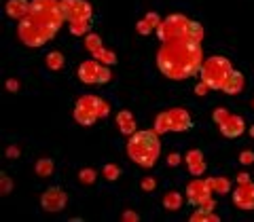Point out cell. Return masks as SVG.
Instances as JSON below:
<instances>
[{
    "mask_svg": "<svg viewBox=\"0 0 254 222\" xmlns=\"http://www.w3.org/2000/svg\"><path fill=\"white\" fill-rule=\"evenodd\" d=\"M66 21L62 0H32L30 11L17 23V36L26 47H43L60 32Z\"/></svg>",
    "mask_w": 254,
    "mask_h": 222,
    "instance_id": "1",
    "label": "cell"
},
{
    "mask_svg": "<svg viewBox=\"0 0 254 222\" xmlns=\"http://www.w3.org/2000/svg\"><path fill=\"white\" fill-rule=\"evenodd\" d=\"M203 59L201 43H195L187 36L163 43L157 51V68L170 81H187L199 74Z\"/></svg>",
    "mask_w": 254,
    "mask_h": 222,
    "instance_id": "2",
    "label": "cell"
},
{
    "mask_svg": "<svg viewBox=\"0 0 254 222\" xmlns=\"http://www.w3.org/2000/svg\"><path fill=\"white\" fill-rule=\"evenodd\" d=\"M161 155V140L155 129H138L127 140V157L136 165L150 169Z\"/></svg>",
    "mask_w": 254,
    "mask_h": 222,
    "instance_id": "3",
    "label": "cell"
},
{
    "mask_svg": "<svg viewBox=\"0 0 254 222\" xmlns=\"http://www.w3.org/2000/svg\"><path fill=\"white\" fill-rule=\"evenodd\" d=\"M74 121L83 127H91L100 118H106L110 114V104L102 100L100 95H81L74 104Z\"/></svg>",
    "mask_w": 254,
    "mask_h": 222,
    "instance_id": "4",
    "label": "cell"
},
{
    "mask_svg": "<svg viewBox=\"0 0 254 222\" xmlns=\"http://www.w3.org/2000/svg\"><path fill=\"white\" fill-rule=\"evenodd\" d=\"M233 63L229 57H222V55H212V57H205L199 70V78L210 87L212 91H220L225 81L229 78V74L233 72Z\"/></svg>",
    "mask_w": 254,
    "mask_h": 222,
    "instance_id": "5",
    "label": "cell"
},
{
    "mask_svg": "<svg viewBox=\"0 0 254 222\" xmlns=\"http://www.w3.org/2000/svg\"><path fill=\"white\" fill-rule=\"evenodd\" d=\"M190 127H193V116H190L187 108H170L155 116L153 129L159 136H163V133H170V131H176V133L189 131Z\"/></svg>",
    "mask_w": 254,
    "mask_h": 222,
    "instance_id": "6",
    "label": "cell"
},
{
    "mask_svg": "<svg viewBox=\"0 0 254 222\" xmlns=\"http://www.w3.org/2000/svg\"><path fill=\"white\" fill-rule=\"evenodd\" d=\"M78 81L85 85H106L113 81V72H110V66L91 57L81 61L78 66Z\"/></svg>",
    "mask_w": 254,
    "mask_h": 222,
    "instance_id": "7",
    "label": "cell"
},
{
    "mask_svg": "<svg viewBox=\"0 0 254 222\" xmlns=\"http://www.w3.org/2000/svg\"><path fill=\"white\" fill-rule=\"evenodd\" d=\"M189 23L190 19L187 17V15L182 13H172L168 15L161 26L157 28V36L161 43H168V41H176V38H185L187 32H189Z\"/></svg>",
    "mask_w": 254,
    "mask_h": 222,
    "instance_id": "8",
    "label": "cell"
},
{
    "mask_svg": "<svg viewBox=\"0 0 254 222\" xmlns=\"http://www.w3.org/2000/svg\"><path fill=\"white\" fill-rule=\"evenodd\" d=\"M62 9L68 23L93 19V6L89 0H62Z\"/></svg>",
    "mask_w": 254,
    "mask_h": 222,
    "instance_id": "9",
    "label": "cell"
},
{
    "mask_svg": "<svg viewBox=\"0 0 254 222\" xmlns=\"http://www.w3.org/2000/svg\"><path fill=\"white\" fill-rule=\"evenodd\" d=\"M66 203H68V193L62 186H49L41 195V208L45 212H51V214L62 212L66 208Z\"/></svg>",
    "mask_w": 254,
    "mask_h": 222,
    "instance_id": "10",
    "label": "cell"
},
{
    "mask_svg": "<svg viewBox=\"0 0 254 222\" xmlns=\"http://www.w3.org/2000/svg\"><path fill=\"white\" fill-rule=\"evenodd\" d=\"M185 195H187V201L193 205V208H199V205L205 201V199H210L212 197V188L208 184V180H203V178H193L187 184V190H185Z\"/></svg>",
    "mask_w": 254,
    "mask_h": 222,
    "instance_id": "11",
    "label": "cell"
},
{
    "mask_svg": "<svg viewBox=\"0 0 254 222\" xmlns=\"http://www.w3.org/2000/svg\"><path fill=\"white\" fill-rule=\"evenodd\" d=\"M233 203L237 210L244 212H254V182H244V184H237V188L233 190Z\"/></svg>",
    "mask_w": 254,
    "mask_h": 222,
    "instance_id": "12",
    "label": "cell"
},
{
    "mask_svg": "<svg viewBox=\"0 0 254 222\" xmlns=\"http://www.w3.org/2000/svg\"><path fill=\"white\" fill-rule=\"evenodd\" d=\"M185 163H187V169L190 176L199 178L205 173V169H208V163H205V157L199 148H190L189 153L185 155Z\"/></svg>",
    "mask_w": 254,
    "mask_h": 222,
    "instance_id": "13",
    "label": "cell"
},
{
    "mask_svg": "<svg viewBox=\"0 0 254 222\" xmlns=\"http://www.w3.org/2000/svg\"><path fill=\"white\" fill-rule=\"evenodd\" d=\"M218 129H220V133L225 138H231V140H235V138H240L242 133L246 131V121L240 116V114H229V118L225 123H220L218 125Z\"/></svg>",
    "mask_w": 254,
    "mask_h": 222,
    "instance_id": "14",
    "label": "cell"
},
{
    "mask_svg": "<svg viewBox=\"0 0 254 222\" xmlns=\"http://www.w3.org/2000/svg\"><path fill=\"white\" fill-rule=\"evenodd\" d=\"M115 121H117L119 131H121L123 136H127V138H129L131 133L138 131V123H136V116H133L131 110H119Z\"/></svg>",
    "mask_w": 254,
    "mask_h": 222,
    "instance_id": "15",
    "label": "cell"
},
{
    "mask_svg": "<svg viewBox=\"0 0 254 222\" xmlns=\"http://www.w3.org/2000/svg\"><path fill=\"white\" fill-rule=\"evenodd\" d=\"M30 2L32 0H6V4H4V13H6V17H11V19H23L28 15L30 11Z\"/></svg>",
    "mask_w": 254,
    "mask_h": 222,
    "instance_id": "16",
    "label": "cell"
},
{
    "mask_svg": "<svg viewBox=\"0 0 254 222\" xmlns=\"http://www.w3.org/2000/svg\"><path fill=\"white\" fill-rule=\"evenodd\" d=\"M244 74L240 72V70H233L231 74H229V78L225 81V85H222V93H227V95H237L242 89H244Z\"/></svg>",
    "mask_w": 254,
    "mask_h": 222,
    "instance_id": "17",
    "label": "cell"
},
{
    "mask_svg": "<svg viewBox=\"0 0 254 222\" xmlns=\"http://www.w3.org/2000/svg\"><path fill=\"white\" fill-rule=\"evenodd\" d=\"M208 180V184L212 188V193H216V195H227V193H231V180L225 178V176H210V178H205Z\"/></svg>",
    "mask_w": 254,
    "mask_h": 222,
    "instance_id": "18",
    "label": "cell"
},
{
    "mask_svg": "<svg viewBox=\"0 0 254 222\" xmlns=\"http://www.w3.org/2000/svg\"><path fill=\"white\" fill-rule=\"evenodd\" d=\"M182 203H185V199H182V193H178V190H168L161 199V205L168 212H178L182 208Z\"/></svg>",
    "mask_w": 254,
    "mask_h": 222,
    "instance_id": "19",
    "label": "cell"
},
{
    "mask_svg": "<svg viewBox=\"0 0 254 222\" xmlns=\"http://www.w3.org/2000/svg\"><path fill=\"white\" fill-rule=\"evenodd\" d=\"M45 63L53 72H60V70L66 66V57H64V53H60V51H49L45 57Z\"/></svg>",
    "mask_w": 254,
    "mask_h": 222,
    "instance_id": "20",
    "label": "cell"
},
{
    "mask_svg": "<svg viewBox=\"0 0 254 222\" xmlns=\"http://www.w3.org/2000/svg\"><path fill=\"white\" fill-rule=\"evenodd\" d=\"M53 169H55V165L49 157H43V159H38L36 165H34V171H36V176L38 178H51L53 176Z\"/></svg>",
    "mask_w": 254,
    "mask_h": 222,
    "instance_id": "21",
    "label": "cell"
},
{
    "mask_svg": "<svg viewBox=\"0 0 254 222\" xmlns=\"http://www.w3.org/2000/svg\"><path fill=\"white\" fill-rule=\"evenodd\" d=\"M190 222H220V216H216L212 210H203V208H197L193 214L189 216Z\"/></svg>",
    "mask_w": 254,
    "mask_h": 222,
    "instance_id": "22",
    "label": "cell"
},
{
    "mask_svg": "<svg viewBox=\"0 0 254 222\" xmlns=\"http://www.w3.org/2000/svg\"><path fill=\"white\" fill-rule=\"evenodd\" d=\"M102 47H104V43H102V36H100V34H95V32H89V34L85 36V49L89 51L91 55L98 53Z\"/></svg>",
    "mask_w": 254,
    "mask_h": 222,
    "instance_id": "23",
    "label": "cell"
},
{
    "mask_svg": "<svg viewBox=\"0 0 254 222\" xmlns=\"http://www.w3.org/2000/svg\"><path fill=\"white\" fill-rule=\"evenodd\" d=\"M68 28H70V34H74V36H87L91 32V19H87V21H70Z\"/></svg>",
    "mask_w": 254,
    "mask_h": 222,
    "instance_id": "24",
    "label": "cell"
},
{
    "mask_svg": "<svg viewBox=\"0 0 254 222\" xmlns=\"http://www.w3.org/2000/svg\"><path fill=\"white\" fill-rule=\"evenodd\" d=\"M187 38H190V41H195V43H201V41H203V28H201V23H199V21L190 19V23H189V32H187Z\"/></svg>",
    "mask_w": 254,
    "mask_h": 222,
    "instance_id": "25",
    "label": "cell"
},
{
    "mask_svg": "<svg viewBox=\"0 0 254 222\" xmlns=\"http://www.w3.org/2000/svg\"><path fill=\"white\" fill-rule=\"evenodd\" d=\"M93 57H95V59H100L102 63H106V66H115V63H117V53H115V51H110V49H104V47H102V49L95 53Z\"/></svg>",
    "mask_w": 254,
    "mask_h": 222,
    "instance_id": "26",
    "label": "cell"
},
{
    "mask_svg": "<svg viewBox=\"0 0 254 222\" xmlns=\"http://www.w3.org/2000/svg\"><path fill=\"white\" fill-rule=\"evenodd\" d=\"M102 173H104V178L108 182H115V180H119V176H121V167H119L117 163H106Z\"/></svg>",
    "mask_w": 254,
    "mask_h": 222,
    "instance_id": "27",
    "label": "cell"
},
{
    "mask_svg": "<svg viewBox=\"0 0 254 222\" xmlns=\"http://www.w3.org/2000/svg\"><path fill=\"white\" fill-rule=\"evenodd\" d=\"M95 178H98V173H95L93 167H83L81 171H78V180H81L83 184H93Z\"/></svg>",
    "mask_w": 254,
    "mask_h": 222,
    "instance_id": "28",
    "label": "cell"
},
{
    "mask_svg": "<svg viewBox=\"0 0 254 222\" xmlns=\"http://www.w3.org/2000/svg\"><path fill=\"white\" fill-rule=\"evenodd\" d=\"M13 190V180L6 173H0V195H9Z\"/></svg>",
    "mask_w": 254,
    "mask_h": 222,
    "instance_id": "29",
    "label": "cell"
},
{
    "mask_svg": "<svg viewBox=\"0 0 254 222\" xmlns=\"http://www.w3.org/2000/svg\"><path fill=\"white\" fill-rule=\"evenodd\" d=\"M229 114H231V112H229V108H222V106H220V108H216V110L212 112V118H214V123H216V125H220V123L227 121Z\"/></svg>",
    "mask_w": 254,
    "mask_h": 222,
    "instance_id": "30",
    "label": "cell"
},
{
    "mask_svg": "<svg viewBox=\"0 0 254 222\" xmlns=\"http://www.w3.org/2000/svg\"><path fill=\"white\" fill-rule=\"evenodd\" d=\"M136 32H138V34L140 36H148L150 34V32H155V28L153 26H150V23L144 19V17H142L138 23H136Z\"/></svg>",
    "mask_w": 254,
    "mask_h": 222,
    "instance_id": "31",
    "label": "cell"
},
{
    "mask_svg": "<svg viewBox=\"0 0 254 222\" xmlns=\"http://www.w3.org/2000/svg\"><path fill=\"white\" fill-rule=\"evenodd\" d=\"M144 19H146V21L150 23V26H153V28H155V32H157V28H159V26H161V21H163V19H161V15H159V13H155V11H150V13H146V15H144Z\"/></svg>",
    "mask_w": 254,
    "mask_h": 222,
    "instance_id": "32",
    "label": "cell"
},
{
    "mask_svg": "<svg viewBox=\"0 0 254 222\" xmlns=\"http://www.w3.org/2000/svg\"><path fill=\"white\" fill-rule=\"evenodd\" d=\"M140 186H142V190H144V193H153V190L157 188V180H155L153 176H146L144 180L140 182Z\"/></svg>",
    "mask_w": 254,
    "mask_h": 222,
    "instance_id": "33",
    "label": "cell"
},
{
    "mask_svg": "<svg viewBox=\"0 0 254 222\" xmlns=\"http://www.w3.org/2000/svg\"><path fill=\"white\" fill-rule=\"evenodd\" d=\"M182 161H185V157H182L180 153H170L168 155V165H170V167H178Z\"/></svg>",
    "mask_w": 254,
    "mask_h": 222,
    "instance_id": "34",
    "label": "cell"
},
{
    "mask_svg": "<svg viewBox=\"0 0 254 222\" xmlns=\"http://www.w3.org/2000/svg\"><path fill=\"white\" fill-rule=\"evenodd\" d=\"M240 163L242 165H252L254 163V153L252 150H244V153L240 155Z\"/></svg>",
    "mask_w": 254,
    "mask_h": 222,
    "instance_id": "35",
    "label": "cell"
},
{
    "mask_svg": "<svg viewBox=\"0 0 254 222\" xmlns=\"http://www.w3.org/2000/svg\"><path fill=\"white\" fill-rule=\"evenodd\" d=\"M208 91H212V89H210V87H208V85H205L203 81H199V83H197V85H195V95H199V98H203V95H205V93H208Z\"/></svg>",
    "mask_w": 254,
    "mask_h": 222,
    "instance_id": "36",
    "label": "cell"
},
{
    "mask_svg": "<svg viewBox=\"0 0 254 222\" xmlns=\"http://www.w3.org/2000/svg\"><path fill=\"white\" fill-rule=\"evenodd\" d=\"M125 222H138L140 220V216L133 210H127V212H123V216H121Z\"/></svg>",
    "mask_w": 254,
    "mask_h": 222,
    "instance_id": "37",
    "label": "cell"
},
{
    "mask_svg": "<svg viewBox=\"0 0 254 222\" xmlns=\"http://www.w3.org/2000/svg\"><path fill=\"white\" fill-rule=\"evenodd\" d=\"M6 89H9L11 93H17L19 91V83L15 81V78H9V81H6Z\"/></svg>",
    "mask_w": 254,
    "mask_h": 222,
    "instance_id": "38",
    "label": "cell"
},
{
    "mask_svg": "<svg viewBox=\"0 0 254 222\" xmlns=\"http://www.w3.org/2000/svg\"><path fill=\"white\" fill-rule=\"evenodd\" d=\"M199 208H203V210H212V212H214V210H216V201H214L212 197H210V199H205V201L199 205Z\"/></svg>",
    "mask_w": 254,
    "mask_h": 222,
    "instance_id": "39",
    "label": "cell"
},
{
    "mask_svg": "<svg viewBox=\"0 0 254 222\" xmlns=\"http://www.w3.org/2000/svg\"><path fill=\"white\" fill-rule=\"evenodd\" d=\"M244 182H250V173H246V171L237 173V184H244Z\"/></svg>",
    "mask_w": 254,
    "mask_h": 222,
    "instance_id": "40",
    "label": "cell"
},
{
    "mask_svg": "<svg viewBox=\"0 0 254 222\" xmlns=\"http://www.w3.org/2000/svg\"><path fill=\"white\" fill-rule=\"evenodd\" d=\"M6 157H19L17 146H9V148H6Z\"/></svg>",
    "mask_w": 254,
    "mask_h": 222,
    "instance_id": "41",
    "label": "cell"
},
{
    "mask_svg": "<svg viewBox=\"0 0 254 222\" xmlns=\"http://www.w3.org/2000/svg\"><path fill=\"white\" fill-rule=\"evenodd\" d=\"M250 136H252V138H254V125H252V127H250Z\"/></svg>",
    "mask_w": 254,
    "mask_h": 222,
    "instance_id": "42",
    "label": "cell"
},
{
    "mask_svg": "<svg viewBox=\"0 0 254 222\" xmlns=\"http://www.w3.org/2000/svg\"><path fill=\"white\" fill-rule=\"evenodd\" d=\"M252 108H254V100H252Z\"/></svg>",
    "mask_w": 254,
    "mask_h": 222,
    "instance_id": "43",
    "label": "cell"
}]
</instances>
